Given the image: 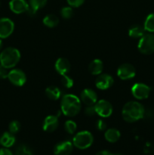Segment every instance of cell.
Masks as SVG:
<instances>
[{"label": "cell", "instance_id": "obj_37", "mask_svg": "<svg viewBox=\"0 0 154 155\" xmlns=\"http://www.w3.org/2000/svg\"><path fill=\"white\" fill-rule=\"evenodd\" d=\"M2 39H0V49L2 48Z\"/></svg>", "mask_w": 154, "mask_h": 155}, {"label": "cell", "instance_id": "obj_36", "mask_svg": "<svg viewBox=\"0 0 154 155\" xmlns=\"http://www.w3.org/2000/svg\"><path fill=\"white\" fill-rule=\"evenodd\" d=\"M95 155H113V154H112V153H110V151H105V150H104V151H99V152L97 153V154Z\"/></svg>", "mask_w": 154, "mask_h": 155}, {"label": "cell", "instance_id": "obj_4", "mask_svg": "<svg viewBox=\"0 0 154 155\" xmlns=\"http://www.w3.org/2000/svg\"><path fill=\"white\" fill-rule=\"evenodd\" d=\"M94 142L93 135L88 131H81L75 135L72 139L73 146L79 149L84 150L91 146Z\"/></svg>", "mask_w": 154, "mask_h": 155}, {"label": "cell", "instance_id": "obj_20", "mask_svg": "<svg viewBox=\"0 0 154 155\" xmlns=\"http://www.w3.org/2000/svg\"><path fill=\"white\" fill-rule=\"evenodd\" d=\"M146 33L144 27L140 25H134L130 27L128 35L133 39H140Z\"/></svg>", "mask_w": 154, "mask_h": 155}, {"label": "cell", "instance_id": "obj_23", "mask_svg": "<svg viewBox=\"0 0 154 155\" xmlns=\"http://www.w3.org/2000/svg\"><path fill=\"white\" fill-rule=\"evenodd\" d=\"M143 27L148 33H154V13L149 14L146 17Z\"/></svg>", "mask_w": 154, "mask_h": 155}, {"label": "cell", "instance_id": "obj_28", "mask_svg": "<svg viewBox=\"0 0 154 155\" xmlns=\"http://www.w3.org/2000/svg\"><path fill=\"white\" fill-rule=\"evenodd\" d=\"M61 83L65 88L70 89L73 86L74 82L69 76H68L67 74H64V75L61 76Z\"/></svg>", "mask_w": 154, "mask_h": 155}, {"label": "cell", "instance_id": "obj_35", "mask_svg": "<svg viewBox=\"0 0 154 155\" xmlns=\"http://www.w3.org/2000/svg\"><path fill=\"white\" fill-rule=\"evenodd\" d=\"M0 155H14L13 153L8 149V148H0Z\"/></svg>", "mask_w": 154, "mask_h": 155}, {"label": "cell", "instance_id": "obj_7", "mask_svg": "<svg viewBox=\"0 0 154 155\" xmlns=\"http://www.w3.org/2000/svg\"><path fill=\"white\" fill-rule=\"evenodd\" d=\"M95 108L97 114L101 117H109L113 114V106L105 99H101L97 101L95 104Z\"/></svg>", "mask_w": 154, "mask_h": 155}, {"label": "cell", "instance_id": "obj_34", "mask_svg": "<svg viewBox=\"0 0 154 155\" xmlns=\"http://www.w3.org/2000/svg\"><path fill=\"white\" fill-rule=\"evenodd\" d=\"M154 151V147L152 144L147 143L144 147V152L146 154H151Z\"/></svg>", "mask_w": 154, "mask_h": 155}, {"label": "cell", "instance_id": "obj_1", "mask_svg": "<svg viewBox=\"0 0 154 155\" xmlns=\"http://www.w3.org/2000/svg\"><path fill=\"white\" fill-rule=\"evenodd\" d=\"M145 109L138 101H128L122 107L123 119L128 123H134L144 117Z\"/></svg>", "mask_w": 154, "mask_h": 155}, {"label": "cell", "instance_id": "obj_27", "mask_svg": "<svg viewBox=\"0 0 154 155\" xmlns=\"http://www.w3.org/2000/svg\"><path fill=\"white\" fill-rule=\"evenodd\" d=\"M73 9L71 6L62 8L60 10V15L64 19H70L73 16Z\"/></svg>", "mask_w": 154, "mask_h": 155}, {"label": "cell", "instance_id": "obj_21", "mask_svg": "<svg viewBox=\"0 0 154 155\" xmlns=\"http://www.w3.org/2000/svg\"><path fill=\"white\" fill-rule=\"evenodd\" d=\"M45 94H46L47 97L49 99L53 100V101H56V100L59 99L61 95V92H60V89L55 86H48L45 89Z\"/></svg>", "mask_w": 154, "mask_h": 155}, {"label": "cell", "instance_id": "obj_30", "mask_svg": "<svg viewBox=\"0 0 154 155\" xmlns=\"http://www.w3.org/2000/svg\"><path fill=\"white\" fill-rule=\"evenodd\" d=\"M66 1L69 6L72 8L80 7L85 2V0H66Z\"/></svg>", "mask_w": 154, "mask_h": 155}, {"label": "cell", "instance_id": "obj_19", "mask_svg": "<svg viewBox=\"0 0 154 155\" xmlns=\"http://www.w3.org/2000/svg\"><path fill=\"white\" fill-rule=\"evenodd\" d=\"M120 132L115 128H111L107 130L104 133V137L107 142L110 143H114L116 142L119 139H120Z\"/></svg>", "mask_w": 154, "mask_h": 155}, {"label": "cell", "instance_id": "obj_31", "mask_svg": "<svg viewBox=\"0 0 154 155\" xmlns=\"http://www.w3.org/2000/svg\"><path fill=\"white\" fill-rule=\"evenodd\" d=\"M85 114L88 117H92L96 114L95 105H88L85 109Z\"/></svg>", "mask_w": 154, "mask_h": 155}, {"label": "cell", "instance_id": "obj_32", "mask_svg": "<svg viewBox=\"0 0 154 155\" xmlns=\"http://www.w3.org/2000/svg\"><path fill=\"white\" fill-rule=\"evenodd\" d=\"M96 127L100 131H104L107 128V124L103 120H98L96 122Z\"/></svg>", "mask_w": 154, "mask_h": 155}, {"label": "cell", "instance_id": "obj_33", "mask_svg": "<svg viewBox=\"0 0 154 155\" xmlns=\"http://www.w3.org/2000/svg\"><path fill=\"white\" fill-rule=\"evenodd\" d=\"M8 68H5L2 64H0V78L1 79H6L8 78Z\"/></svg>", "mask_w": 154, "mask_h": 155}, {"label": "cell", "instance_id": "obj_24", "mask_svg": "<svg viewBox=\"0 0 154 155\" xmlns=\"http://www.w3.org/2000/svg\"><path fill=\"white\" fill-rule=\"evenodd\" d=\"M15 155H33V152L27 145H20L15 150Z\"/></svg>", "mask_w": 154, "mask_h": 155}, {"label": "cell", "instance_id": "obj_17", "mask_svg": "<svg viewBox=\"0 0 154 155\" xmlns=\"http://www.w3.org/2000/svg\"><path fill=\"white\" fill-rule=\"evenodd\" d=\"M15 141L16 139L14 134L11 133L10 132H5L0 137V145H2L4 148H10L13 146Z\"/></svg>", "mask_w": 154, "mask_h": 155}, {"label": "cell", "instance_id": "obj_14", "mask_svg": "<svg viewBox=\"0 0 154 155\" xmlns=\"http://www.w3.org/2000/svg\"><path fill=\"white\" fill-rule=\"evenodd\" d=\"M58 125V117L55 116V115H49L44 120L42 128H43L44 131L48 132V133H52L57 130Z\"/></svg>", "mask_w": 154, "mask_h": 155}, {"label": "cell", "instance_id": "obj_38", "mask_svg": "<svg viewBox=\"0 0 154 155\" xmlns=\"http://www.w3.org/2000/svg\"><path fill=\"white\" fill-rule=\"evenodd\" d=\"M113 155H122V154H113Z\"/></svg>", "mask_w": 154, "mask_h": 155}, {"label": "cell", "instance_id": "obj_18", "mask_svg": "<svg viewBox=\"0 0 154 155\" xmlns=\"http://www.w3.org/2000/svg\"><path fill=\"white\" fill-rule=\"evenodd\" d=\"M89 72L93 75H100L104 69V64L100 59H95L89 64Z\"/></svg>", "mask_w": 154, "mask_h": 155}, {"label": "cell", "instance_id": "obj_22", "mask_svg": "<svg viewBox=\"0 0 154 155\" xmlns=\"http://www.w3.org/2000/svg\"><path fill=\"white\" fill-rule=\"evenodd\" d=\"M43 24L44 25L50 28L55 27L59 24V18L55 15L50 14L43 18Z\"/></svg>", "mask_w": 154, "mask_h": 155}, {"label": "cell", "instance_id": "obj_13", "mask_svg": "<svg viewBox=\"0 0 154 155\" xmlns=\"http://www.w3.org/2000/svg\"><path fill=\"white\" fill-rule=\"evenodd\" d=\"M73 149V144L69 141H63L57 143L54 148V155H69Z\"/></svg>", "mask_w": 154, "mask_h": 155}, {"label": "cell", "instance_id": "obj_16", "mask_svg": "<svg viewBox=\"0 0 154 155\" xmlns=\"http://www.w3.org/2000/svg\"><path fill=\"white\" fill-rule=\"evenodd\" d=\"M54 67H55L56 71L61 76L67 74L71 68L69 61L64 58H60L57 59L56 61Z\"/></svg>", "mask_w": 154, "mask_h": 155}, {"label": "cell", "instance_id": "obj_26", "mask_svg": "<svg viewBox=\"0 0 154 155\" xmlns=\"http://www.w3.org/2000/svg\"><path fill=\"white\" fill-rule=\"evenodd\" d=\"M64 129L66 130V132L69 134L72 135L75 133V132L76 131L77 129V125L74 121L72 120H66L64 124Z\"/></svg>", "mask_w": 154, "mask_h": 155}, {"label": "cell", "instance_id": "obj_3", "mask_svg": "<svg viewBox=\"0 0 154 155\" xmlns=\"http://www.w3.org/2000/svg\"><path fill=\"white\" fill-rule=\"evenodd\" d=\"M21 59L19 50L13 47H8L3 50L0 54V64L10 69L16 66Z\"/></svg>", "mask_w": 154, "mask_h": 155}, {"label": "cell", "instance_id": "obj_11", "mask_svg": "<svg viewBox=\"0 0 154 155\" xmlns=\"http://www.w3.org/2000/svg\"><path fill=\"white\" fill-rule=\"evenodd\" d=\"M114 83V80L110 76V74H101L98 75L95 80V85L98 89H101V90H106L111 87Z\"/></svg>", "mask_w": 154, "mask_h": 155}, {"label": "cell", "instance_id": "obj_29", "mask_svg": "<svg viewBox=\"0 0 154 155\" xmlns=\"http://www.w3.org/2000/svg\"><path fill=\"white\" fill-rule=\"evenodd\" d=\"M9 132L12 134L18 133L21 130V124L18 120H13L10 123L8 126Z\"/></svg>", "mask_w": 154, "mask_h": 155}, {"label": "cell", "instance_id": "obj_15", "mask_svg": "<svg viewBox=\"0 0 154 155\" xmlns=\"http://www.w3.org/2000/svg\"><path fill=\"white\" fill-rule=\"evenodd\" d=\"M9 7L11 12L19 15L27 12L29 8V3L26 0H11Z\"/></svg>", "mask_w": 154, "mask_h": 155}, {"label": "cell", "instance_id": "obj_9", "mask_svg": "<svg viewBox=\"0 0 154 155\" xmlns=\"http://www.w3.org/2000/svg\"><path fill=\"white\" fill-rule=\"evenodd\" d=\"M136 75V70L131 64H122L117 70V76L123 80H128L134 78Z\"/></svg>", "mask_w": 154, "mask_h": 155}, {"label": "cell", "instance_id": "obj_2", "mask_svg": "<svg viewBox=\"0 0 154 155\" xmlns=\"http://www.w3.org/2000/svg\"><path fill=\"white\" fill-rule=\"evenodd\" d=\"M81 100L72 94L63 95L60 101L61 112L66 117H74L81 110Z\"/></svg>", "mask_w": 154, "mask_h": 155}, {"label": "cell", "instance_id": "obj_8", "mask_svg": "<svg viewBox=\"0 0 154 155\" xmlns=\"http://www.w3.org/2000/svg\"><path fill=\"white\" fill-rule=\"evenodd\" d=\"M8 79L13 85L16 86H22L27 82V76L25 73L20 69H13L9 71Z\"/></svg>", "mask_w": 154, "mask_h": 155}, {"label": "cell", "instance_id": "obj_5", "mask_svg": "<svg viewBox=\"0 0 154 155\" xmlns=\"http://www.w3.org/2000/svg\"><path fill=\"white\" fill-rule=\"evenodd\" d=\"M139 51L143 54H150L154 52V35L152 33H145L137 44Z\"/></svg>", "mask_w": 154, "mask_h": 155}, {"label": "cell", "instance_id": "obj_12", "mask_svg": "<svg viewBox=\"0 0 154 155\" xmlns=\"http://www.w3.org/2000/svg\"><path fill=\"white\" fill-rule=\"evenodd\" d=\"M80 100L85 105H95L98 101L97 93L91 89H85L80 94Z\"/></svg>", "mask_w": 154, "mask_h": 155}, {"label": "cell", "instance_id": "obj_6", "mask_svg": "<svg viewBox=\"0 0 154 155\" xmlns=\"http://www.w3.org/2000/svg\"><path fill=\"white\" fill-rule=\"evenodd\" d=\"M151 88L144 83H135L131 87V93L133 96L138 100L146 99L150 94Z\"/></svg>", "mask_w": 154, "mask_h": 155}, {"label": "cell", "instance_id": "obj_10", "mask_svg": "<svg viewBox=\"0 0 154 155\" xmlns=\"http://www.w3.org/2000/svg\"><path fill=\"white\" fill-rule=\"evenodd\" d=\"M14 29V22L9 18L0 19V39H5L12 34Z\"/></svg>", "mask_w": 154, "mask_h": 155}, {"label": "cell", "instance_id": "obj_25", "mask_svg": "<svg viewBox=\"0 0 154 155\" xmlns=\"http://www.w3.org/2000/svg\"><path fill=\"white\" fill-rule=\"evenodd\" d=\"M47 0H29V6L34 10L37 11L46 5Z\"/></svg>", "mask_w": 154, "mask_h": 155}]
</instances>
